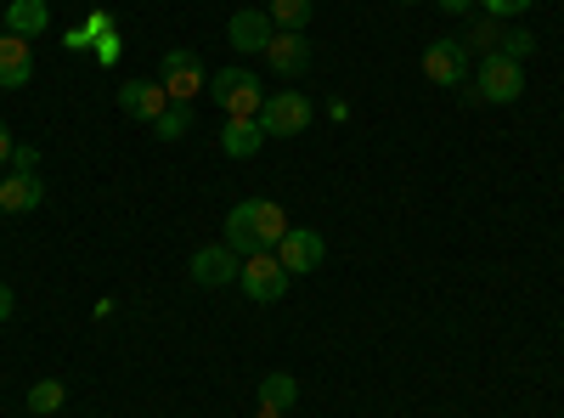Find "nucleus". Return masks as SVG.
<instances>
[{"instance_id": "nucleus-1", "label": "nucleus", "mask_w": 564, "mask_h": 418, "mask_svg": "<svg viewBox=\"0 0 564 418\" xmlns=\"http://www.w3.org/2000/svg\"><path fill=\"white\" fill-rule=\"evenodd\" d=\"M282 238H289V210L271 199H243L238 210H226V238L238 255H271Z\"/></svg>"}, {"instance_id": "nucleus-2", "label": "nucleus", "mask_w": 564, "mask_h": 418, "mask_svg": "<svg viewBox=\"0 0 564 418\" xmlns=\"http://www.w3.org/2000/svg\"><path fill=\"white\" fill-rule=\"evenodd\" d=\"M209 97L220 103V114L226 119H260V108H265V85H260V74H249V68H220V74H209Z\"/></svg>"}, {"instance_id": "nucleus-3", "label": "nucleus", "mask_w": 564, "mask_h": 418, "mask_svg": "<svg viewBox=\"0 0 564 418\" xmlns=\"http://www.w3.org/2000/svg\"><path fill=\"white\" fill-rule=\"evenodd\" d=\"M475 97H480V103H497V108L520 103V97H525V63H513V57H502V52H486L480 68H475Z\"/></svg>"}, {"instance_id": "nucleus-4", "label": "nucleus", "mask_w": 564, "mask_h": 418, "mask_svg": "<svg viewBox=\"0 0 564 418\" xmlns=\"http://www.w3.org/2000/svg\"><path fill=\"white\" fill-rule=\"evenodd\" d=\"M159 85H164L170 103H186V108H193L198 90H209V68L198 63V52L175 45V52H164V63H159Z\"/></svg>"}, {"instance_id": "nucleus-5", "label": "nucleus", "mask_w": 564, "mask_h": 418, "mask_svg": "<svg viewBox=\"0 0 564 418\" xmlns=\"http://www.w3.org/2000/svg\"><path fill=\"white\" fill-rule=\"evenodd\" d=\"M238 283L254 306H276L282 294H289V271H282L276 255H243V271H238Z\"/></svg>"}, {"instance_id": "nucleus-6", "label": "nucleus", "mask_w": 564, "mask_h": 418, "mask_svg": "<svg viewBox=\"0 0 564 418\" xmlns=\"http://www.w3.org/2000/svg\"><path fill=\"white\" fill-rule=\"evenodd\" d=\"M311 97H300V90H276V97H265V108H260V130L265 136H300L305 125H311Z\"/></svg>"}, {"instance_id": "nucleus-7", "label": "nucleus", "mask_w": 564, "mask_h": 418, "mask_svg": "<svg viewBox=\"0 0 564 418\" xmlns=\"http://www.w3.org/2000/svg\"><path fill=\"white\" fill-rule=\"evenodd\" d=\"M322 255H327V238H322L316 226H289V238L276 244V260H282V271H289V277L316 271V266H322Z\"/></svg>"}, {"instance_id": "nucleus-8", "label": "nucleus", "mask_w": 564, "mask_h": 418, "mask_svg": "<svg viewBox=\"0 0 564 418\" xmlns=\"http://www.w3.org/2000/svg\"><path fill=\"white\" fill-rule=\"evenodd\" d=\"M238 271H243V260H238V249H231V244L193 249V283L198 289H226V283H238Z\"/></svg>"}, {"instance_id": "nucleus-9", "label": "nucleus", "mask_w": 564, "mask_h": 418, "mask_svg": "<svg viewBox=\"0 0 564 418\" xmlns=\"http://www.w3.org/2000/svg\"><path fill=\"white\" fill-rule=\"evenodd\" d=\"M468 68H475V63H468L463 40H430V45H423V74H430L435 85H463Z\"/></svg>"}, {"instance_id": "nucleus-10", "label": "nucleus", "mask_w": 564, "mask_h": 418, "mask_svg": "<svg viewBox=\"0 0 564 418\" xmlns=\"http://www.w3.org/2000/svg\"><path fill=\"white\" fill-rule=\"evenodd\" d=\"M271 34H276L271 12H231V23H226V40H231V52H238V57H265Z\"/></svg>"}, {"instance_id": "nucleus-11", "label": "nucleus", "mask_w": 564, "mask_h": 418, "mask_svg": "<svg viewBox=\"0 0 564 418\" xmlns=\"http://www.w3.org/2000/svg\"><path fill=\"white\" fill-rule=\"evenodd\" d=\"M40 199H45L40 170H7V181H0V215H29V210H40Z\"/></svg>"}, {"instance_id": "nucleus-12", "label": "nucleus", "mask_w": 564, "mask_h": 418, "mask_svg": "<svg viewBox=\"0 0 564 418\" xmlns=\"http://www.w3.org/2000/svg\"><path fill=\"white\" fill-rule=\"evenodd\" d=\"M265 63H271V74H305L311 68V40L300 29H276L271 45H265Z\"/></svg>"}, {"instance_id": "nucleus-13", "label": "nucleus", "mask_w": 564, "mask_h": 418, "mask_svg": "<svg viewBox=\"0 0 564 418\" xmlns=\"http://www.w3.org/2000/svg\"><path fill=\"white\" fill-rule=\"evenodd\" d=\"M0 29L34 45L45 29H52V7H45V0H7V12H0Z\"/></svg>"}, {"instance_id": "nucleus-14", "label": "nucleus", "mask_w": 564, "mask_h": 418, "mask_svg": "<svg viewBox=\"0 0 564 418\" xmlns=\"http://www.w3.org/2000/svg\"><path fill=\"white\" fill-rule=\"evenodd\" d=\"M34 79V52H29V40L7 34L0 29V90H23Z\"/></svg>"}, {"instance_id": "nucleus-15", "label": "nucleus", "mask_w": 564, "mask_h": 418, "mask_svg": "<svg viewBox=\"0 0 564 418\" xmlns=\"http://www.w3.org/2000/svg\"><path fill=\"white\" fill-rule=\"evenodd\" d=\"M119 108H124L130 119H148V125H153V119L170 108V97H164L159 79H124V85H119Z\"/></svg>"}, {"instance_id": "nucleus-16", "label": "nucleus", "mask_w": 564, "mask_h": 418, "mask_svg": "<svg viewBox=\"0 0 564 418\" xmlns=\"http://www.w3.org/2000/svg\"><path fill=\"white\" fill-rule=\"evenodd\" d=\"M260 142H265L260 119H226V125H220V153H226V159H254Z\"/></svg>"}, {"instance_id": "nucleus-17", "label": "nucleus", "mask_w": 564, "mask_h": 418, "mask_svg": "<svg viewBox=\"0 0 564 418\" xmlns=\"http://www.w3.org/2000/svg\"><path fill=\"white\" fill-rule=\"evenodd\" d=\"M254 396H260V407H276V412H289V407L300 401V385H294V374H265Z\"/></svg>"}, {"instance_id": "nucleus-18", "label": "nucleus", "mask_w": 564, "mask_h": 418, "mask_svg": "<svg viewBox=\"0 0 564 418\" xmlns=\"http://www.w3.org/2000/svg\"><path fill=\"white\" fill-rule=\"evenodd\" d=\"M102 34H113V12H90L79 29L63 34V45H68V52H90V45H97Z\"/></svg>"}, {"instance_id": "nucleus-19", "label": "nucleus", "mask_w": 564, "mask_h": 418, "mask_svg": "<svg viewBox=\"0 0 564 418\" xmlns=\"http://www.w3.org/2000/svg\"><path fill=\"white\" fill-rule=\"evenodd\" d=\"M271 23L276 29H300L305 34V23H311V12H316V0H271Z\"/></svg>"}, {"instance_id": "nucleus-20", "label": "nucleus", "mask_w": 564, "mask_h": 418, "mask_svg": "<svg viewBox=\"0 0 564 418\" xmlns=\"http://www.w3.org/2000/svg\"><path fill=\"white\" fill-rule=\"evenodd\" d=\"M63 401H68L63 379H40V385H29V412H40V418H52V412H63Z\"/></svg>"}, {"instance_id": "nucleus-21", "label": "nucleus", "mask_w": 564, "mask_h": 418, "mask_svg": "<svg viewBox=\"0 0 564 418\" xmlns=\"http://www.w3.org/2000/svg\"><path fill=\"white\" fill-rule=\"evenodd\" d=\"M186 125H193V108H186V103H170V108L153 119V136H159V142H181Z\"/></svg>"}, {"instance_id": "nucleus-22", "label": "nucleus", "mask_w": 564, "mask_h": 418, "mask_svg": "<svg viewBox=\"0 0 564 418\" xmlns=\"http://www.w3.org/2000/svg\"><path fill=\"white\" fill-rule=\"evenodd\" d=\"M497 40H502V23L497 18H475V23H468V34H463V45H468V52H497Z\"/></svg>"}, {"instance_id": "nucleus-23", "label": "nucleus", "mask_w": 564, "mask_h": 418, "mask_svg": "<svg viewBox=\"0 0 564 418\" xmlns=\"http://www.w3.org/2000/svg\"><path fill=\"white\" fill-rule=\"evenodd\" d=\"M497 52H502V57H513V63H525V57L536 52V34H531V29H502Z\"/></svg>"}, {"instance_id": "nucleus-24", "label": "nucleus", "mask_w": 564, "mask_h": 418, "mask_svg": "<svg viewBox=\"0 0 564 418\" xmlns=\"http://www.w3.org/2000/svg\"><path fill=\"white\" fill-rule=\"evenodd\" d=\"M475 7H480L486 18L508 23V18H520V12H531V0H475Z\"/></svg>"}, {"instance_id": "nucleus-25", "label": "nucleus", "mask_w": 564, "mask_h": 418, "mask_svg": "<svg viewBox=\"0 0 564 418\" xmlns=\"http://www.w3.org/2000/svg\"><path fill=\"white\" fill-rule=\"evenodd\" d=\"M90 57H97L102 68H113V63L124 57V40H119V29H113V34H102L97 45H90Z\"/></svg>"}, {"instance_id": "nucleus-26", "label": "nucleus", "mask_w": 564, "mask_h": 418, "mask_svg": "<svg viewBox=\"0 0 564 418\" xmlns=\"http://www.w3.org/2000/svg\"><path fill=\"white\" fill-rule=\"evenodd\" d=\"M12 170H40V153L34 148H12Z\"/></svg>"}, {"instance_id": "nucleus-27", "label": "nucleus", "mask_w": 564, "mask_h": 418, "mask_svg": "<svg viewBox=\"0 0 564 418\" xmlns=\"http://www.w3.org/2000/svg\"><path fill=\"white\" fill-rule=\"evenodd\" d=\"M435 7H441L446 18H468V12H475V0H435Z\"/></svg>"}, {"instance_id": "nucleus-28", "label": "nucleus", "mask_w": 564, "mask_h": 418, "mask_svg": "<svg viewBox=\"0 0 564 418\" xmlns=\"http://www.w3.org/2000/svg\"><path fill=\"white\" fill-rule=\"evenodd\" d=\"M12 311H18V294H12V283H0V322H12Z\"/></svg>"}, {"instance_id": "nucleus-29", "label": "nucleus", "mask_w": 564, "mask_h": 418, "mask_svg": "<svg viewBox=\"0 0 564 418\" xmlns=\"http://www.w3.org/2000/svg\"><path fill=\"white\" fill-rule=\"evenodd\" d=\"M12 148H18V142H12V130L0 125V164H12Z\"/></svg>"}, {"instance_id": "nucleus-30", "label": "nucleus", "mask_w": 564, "mask_h": 418, "mask_svg": "<svg viewBox=\"0 0 564 418\" xmlns=\"http://www.w3.org/2000/svg\"><path fill=\"white\" fill-rule=\"evenodd\" d=\"M254 418H289V412H276V407H254Z\"/></svg>"}, {"instance_id": "nucleus-31", "label": "nucleus", "mask_w": 564, "mask_h": 418, "mask_svg": "<svg viewBox=\"0 0 564 418\" xmlns=\"http://www.w3.org/2000/svg\"><path fill=\"white\" fill-rule=\"evenodd\" d=\"M401 7H412V0H401Z\"/></svg>"}, {"instance_id": "nucleus-32", "label": "nucleus", "mask_w": 564, "mask_h": 418, "mask_svg": "<svg viewBox=\"0 0 564 418\" xmlns=\"http://www.w3.org/2000/svg\"><path fill=\"white\" fill-rule=\"evenodd\" d=\"M558 340H564V334H558Z\"/></svg>"}]
</instances>
